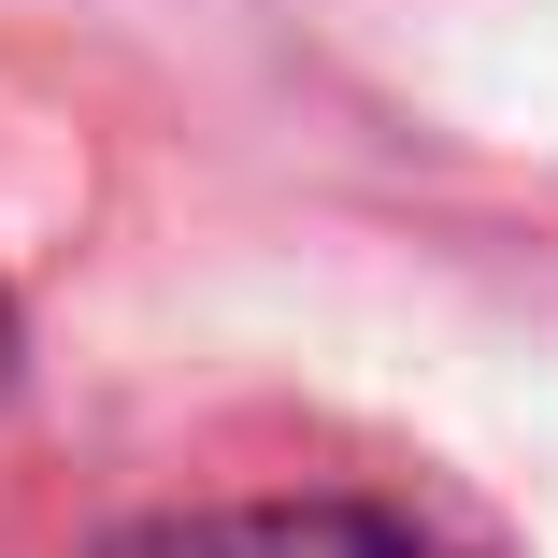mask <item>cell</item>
Instances as JSON below:
<instances>
[{"label": "cell", "instance_id": "7a4b0ae2", "mask_svg": "<svg viewBox=\"0 0 558 558\" xmlns=\"http://www.w3.org/2000/svg\"><path fill=\"white\" fill-rule=\"evenodd\" d=\"M0 387H15V287H0Z\"/></svg>", "mask_w": 558, "mask_h": 558}, {"label": "cell", "instance_id": "6da1fadb", "mask_svg": "<svg viewBox=\"0 0 558 558\" xmlns=\"http://www.w3.org/2000/svg\"><path fill=\"white\" fill-rule=\"evenodd\" d=\"M100 558H444L401 501H201V515H144Z\"/></svg>", "mask_w": 558, "mask_h": 558}]
</instances>
